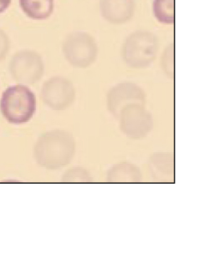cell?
I'll return each instance as SVG.
<instances>
[{
    "mask_svg": "<svg viewBox=\"0 0 204 256\" xmlns=\"http://www.w3.org/2000/svg\"><path fill=\"white\" fill-rule=\"evenodd\" d=\"M4 117L12 124H24L32 120L36 110V98L28 86L18 84L4 92L0 101Z\"/></svg>",
    "mask_w": 204,
    "mask_h": 256,
    "instance_id": "obj_2",
    "label": "cell"
},
{
    "mask_svg": "<svg viewBox=\"0 0 204 256\" xmlns=\"http://www.w3.org/2000/svg\"><path fill=\"white\" fill-rule=\"evenodd\" d=\"M10 49V40L8 34L0 29V62L4 60Z\"/></svg>",
    "mask_w": 204,
    "mask_h": 256,
    "instance_id": "obj_16",
    "label": "cell"
},
{
    "mask_svg": "<svg viewBox=\"0 0 204 256\" xmlns=\"http://www.w3.org/2000/svg\"><path fill=\"white\" fill-rule=\"evenodd\" d=\"M76 144L74 136L64 130L49 131L42 134L34 146L36 160L42 168L56 170L74 159Z\"/></svg>",
    "mask_w": 204,
    "mask_h": 256,
    "instance_id": "obj_1",
    "label": "cell"
},
{
    "mask_svg": "<svg viewBox=\"0 0 204 256\" xmlns=\"http://www.w3.org/2000/svg\"><path fill=\"white\" fill-rule=\"evenodd\" d=\"M153 12L157 20L165 24L175 22V0H154Z\"/></svg>",
    "mask_w": 204,
    "mask_h": 256,
    "instance_id": "obj_13",
    "label": "cell"
},
{
    "mask_svg": "<svg viewBox=\"0 0 204 256\" xmlns=\"http://www.w3.org/2000/svg\"><path fill=\"white\" fill-rule=\"evenodd\" d=\"M75 95L72 82L62 76L52 78L42 86V100L53 110H66L74 104Z\"/></svg>",
    "mask_w": 204,
    "mask_h": 256,
    "instance_id": "obj_7",
    "label": "cell"
},
{
    "mask_svg": "<svg viewBox=\"0 0 204 256\" xmlns=\"http://www.w3.org/2000/svg\"><path fill=\"white\" fill-rule=\"evenodd\" d=\"M11 1L12 0H0V14L7 10V8L10 6Z\"/></svg>",
    "mask_w": 204,
    "mask_h": 256,
    "instance_id": "obj_17",
    "label": "cell"
},
{
    "mask_svg": "<svg viewBox=\"0 0 204 256\" xmlns=\"http://www.w3.org/2000/svg\"><path fill=\"white\" fill-rule=\"evenodd\" d=\"M159 49L157 37L149 32H136L130 34L122 48L124 62L132 68H147L154 62Z\"/></svg>",
    "mask_w": 204,
    "mask_h": 256,
    "instance_id": "obj_3",
    "label": "cell"
},
{
    "mask_svg": "<svg viewBox=\"0 0 204 256\" xmlns=\"http://www.w3.org/2000/svg\"><path fill=\"white\" fill-rule=\"evenodd\" d=\"M149 169L153 180L157 183H174L175 157L172 153L158 152L152 154Z\"/></svg>",
    "mask_w": 204,
    "mask_h": 256,
    "instance_id": "obj_10",
    "label": "cell"
},
{
    "mask_svg": "<svg viewBox=\"0 0 204 256\" xmlns=\"http://www.w3.org/2000/svg\"><path fill=\"white\" fill-rule=\"evenodd\" d=\"M118 120L121 131L132 140L146 138L154 126L152 114L144 105H128L122 110Z\"/></svg>",
    "mask_w": 204,
    "mask_h": 256,
    "instance_id": "obj_6",
    "label": "cell"
},
{
    "mask_svg": "<svg viewBox=\"0 0 204 256\" xmlns=\"http://www.w3.org/2000/svg\"><path fill=\"white\" fill-rule=\"evenodd\" d=\"M146 98L143 89L133 82L117 84L110 89L107 95L108 108L116 118L128 105H146Z\"/></svg>",
    "mask_w": 204,
    "mask_h": 256,
    "instance_id": "obj_8",
    "label": "cell"
},
{
    "mask_svg": "<svg viewBox=\"0 0 204 256\" xmlns=\"http://www.w3.org/2000/svg\"><path fill=\"white\" fill-rule=\"evenodd\" d=\"M162 68L169 78H174V44L166 48L162 56Z\"/></svg>",
    "mask_w": 204,
    "mask_h": 256,
    "instance_id": "obj_15",
    "label": "cell"
},
{
    "mask_svg": "<svg viewBox=\"0 0 204 256\" xmlns=\"http://www.w3.org/2000/svg\"><path fill=\"white\" fill-rule=\"evenodd\" d=\"M21 10L29 18L44 20L52 14L54 0H18Z\"/></svg>",
    "mask_w": 204,
    "mask_h": 256,
    "instance_id": "obj_12",
    "label": "cell"
},
{
    "mask_svg": "<svg viewBox=\"0 0 204 256\" xmlns=\"http://www.w3.org/2000/svg\"><path fill=\"white\" fill-rule=\"evenodd\" d=\"M10 72L18 84L32 85L39 82L44 75V62L36 52L20 50L11 59Z\"/></svg>",
    "mask_w": 204,
    "mask_h": 256,
    "instance_id": "obj_5",
    "label": "cell"
},
{
    "mask_svg": "<svg viewBox=\"0 0 204 256\" xmlns=\"http://www.w3.org/2000/svg\"><path fill=\"white\" fill-rule=\"evenodd\" d=\"M142 179L139 168L130 162H121L112 166L107 175V182L111 184H137L140 183Z\"/></svg>",
    "mask_w": 204,
    "mask_h": 256,
    "instance_id": "obj_11",
    "label": "cell"
},
{
    "mask_svg": "<svg viewBox=\"0 0 204 256\" xmlns=\"http://www.w3.org/2000/svg\"><path fill=\"white\" fill-rule=\"evenodd\" d=\"M62 52L66 59L72 66L86 68L97 59L98 48L94 38L86 32H74L64 40Z\"/></svg>",
    "mask_w": 204,
    "mask_h": 256,
    "instance_id": "obj_4",
    "label": "cell"
},
{
    "mask_svg": "<svg viewBox=\"0 0 204 256\" xmlns=\"http://www.w3.org/2000/svg\"><path fill=\"white\" fill-rule=\"evenodd\" d=\"M62 180V183H92V178L84 168H74L64 174Z\"/></svg>",
    "mask_w": 204,
    "mask_h": 256,
    "instance_id": "obj_14",
    "label": "cell"
},
{
    "mask_svg": "<svg viewBox=\"0 0 204 256\" xmlns=\"http://www.w3.org/2000/svg\"><path fill=\"white\" fill-rule=\"evenodd\" d=\"M100 6L102 17L116 24L130 20L136 8L134 0H100Z\"/></svg>",
    "mask_w": 204,
    "mask_h": 256,
    "instance_id": "obj_9",
    "label": "cell"
}]
</instances>
